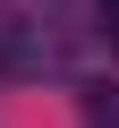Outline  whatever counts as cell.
I'll return each mask as SVG.
<instances>
[{"mask_svg": "<svg viewBox=\"0 0 119 128\" xmlns=\"http://www.w3.org/2000/svg\"><path fill=\"white\" fill-rule=\"evenodd\" d=\"M102 43L119 51V0H102Z\"/></svg>", "mask_w": 119, "mask_h": 128, "instance_id": "1", "label": "cell"}]
</instances>
